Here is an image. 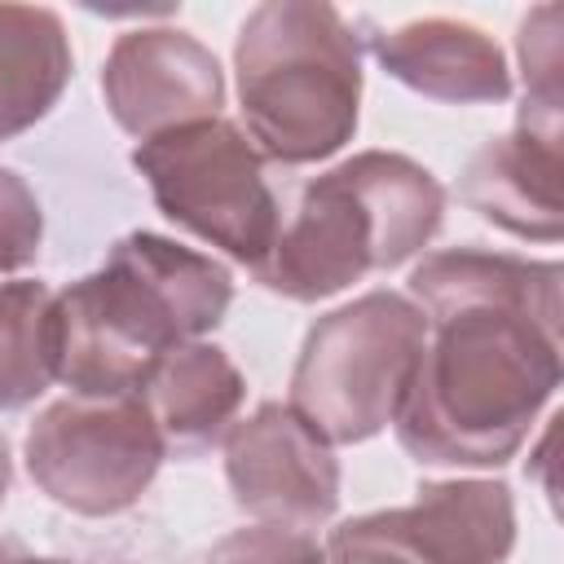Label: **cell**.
I'll list each match as a JSON object with an SVG mask.
<instances>
[{"instance_id":"4fadbf2b","label":"cell","mask_w":564,"mask_h":564,"mask_svg":"<svg viewBox=\"0 0 564 564\" xmlns=\"http://www.w3.org/2000/svg\"><path fill=\"white\" fill-rule=\"evenodd\" d=\"M401 511L436 564H507L516 551V498L502 480H423Z\"/></svg>"},{"instance_id":"277c9868","label":"cell","mask_w":564,"mask_h":564,"mask_svg":"<svg viewBox=\"0 0 564 564\" xmlns=\"http://www.w3.org/2000/svg\"><path fill=\"white\" fill-rule=\"evenodd\" d=\"M242 132L264 163L339 154L361 115V35L326 0L256 4L234 40Z\"/></svg>"},{"instance_id":"30bf717a","label":"cell","mask_w":564,"mask_h":564,"mask_svg":"<svg viewBox=\"0 0 564 564\" xmlns=\"http://www.w3.org/2000/svg\"><path fill=\"white\" fill-rule=\"evenodd\" d=\"M375 62L419 97L445 106H489L511 97L507 53L471 22L414 18L370 35Z\"/></svg>"},{"instance_id":"7402d4cb","label":"cell","mask_w":564,"mask_h":564,"mask_svg":"<svg viewBox=\"0 0 564 564\" xmlns=\"http://www.w3.org/2000/svg\"><path fill=\"white\" fill-rule=\"evenodd\" d=\"M13 564H75V560H53V555H18Z\"/></svg>"},{"instance_id":"ac0fdd59","label":"cell","mask_w":564,"mask_h":564,"mask_svg":"<svg viewBox=\"0 0 564 564\" xmlns=\"http://www.w3.org/2000/svg\"><path fill=\"white\" fill-rule=\"evenodd\" d=\"M326 551L308 529L282 524H251L220 538L203 564H322Z\"/></svg>"},{"instance_id":"5bb4252c","label":"cell","mask_w":564,"mask_h":564,"mask_svg":"<svg viewBox=\"0 0 564 564\" xmlns=\"http://www.w3.org/2000/svg\"><path fill=\"white\" fill-rule=\"evenodd\" d=\"M75 70L70 35L44 4H0V141L35 128Z\"/></svg>"},{"instance_id":"8992f818","label":"cell","mask_w":564,"mask_h":564,"mask_svg":"<svg viewBox=\"0 0 564 564\" xmlns=\"http://www.w3.org/2000/svg\"><path fill=\"white\" fill-rule=\"evenodd\" d=\"M132 167L145 176L172 225L189 229L207 247H220L247 269L269 256L282 212L264 181L260 150L234 119L216 115L137 141Z\"/></svg>"},{"instance_id":"e0dca14e","label":"cell","mask_w":564,"mask_h":564,"mask_svg":"<svg viewBox=\"0 0 564 564\" xmlns=\"http://www.w3.org/2000/svg\"><path fill=\"white\" fill-rule=\"evenodd\" d=\"M322 564H436V555L419 542L401 507L366 511L330 529Z\"/></svg>"},{"instance_id":"7c38bea8","label":"cell","mask_w":564,"mask_h":564,"mask_svg":"<svg viewBox=\"0 0 564 564\" xmlns=\"http://www.w3.org/2000/svg\"><path fill=\"white\" fill-rule=\"evenodd\" d=\"M137 397L163 449L176 458H198L220 445L225 432L238 423L247 379L225 348L189 339L154 361Z\"/></svg>"},{"instance_id":"9c48e42d","label":"cell","mask_w":564,"mask_h":564,"mask_svg":"<svg viewBox=\"0 0 564 564\" xmlns=\"http://www.w3.org/2000/svg\"><path fill=\"white\" fill-rule=\"evenodd\" d=\"M110 119L150 141L159 132L216 119L225 106V70L216 53L181 26H137L115 40L101 66Z\"/></svg>"},{"instance_id":"8fae6325","label":"cell","mask_w":564,"mask_h":564,"mask_svg":"<svg viewBox=\"0 0 564 564\" xmlns=\"http://www.w3.org/2000/svg\"><path fill=\"white\" fill-rule=\"evenodd\" d=\"M458 198L524 242H560V132L516 123L507 137L485 141L458 176Z\"/></svg>"},{"instance_id":"52a82bcc","label":"cell","mask_w":564,"mask_h":564,"mask_svg":"<svg viewBox=\"0 0 564 564\" xmlns=\"http://www.w3.org/2000/svg\"><path fill=\"white\" fill-rule=\"evenodd\" d=\"M22 458L35 489L57 507L106 520L150 489L167 449L141 397H62L26 427Z\"/></svg>"},{"instance_id":"ffe728a7","label":"cell","mask_w":564,"mask_h":564,"mask_svg":"<svg viewBox=\"0 0 564 564\" xmlns=\"http://www.w3.org/2000/svg\"><path fill=\"white\" fill-rule=\"evenodd\" d=\"M9 476H13V458H9V441L0 432V507H4V494H9Z\"/></svg>"},{"instance_id":"2e32d148","label":"cell","mask_w":564,"mask_h":564,"mask_svg":"<svg viewBox=\"0 0 564 564\" xmlns=\"http://www.w3.org/2000/svg\"><path fill=\"white\" fill-rule=\"evenodd\" d=\"M520 70H524V101L516 123L538 128V132H560V4H538L524 13L520 35H516Z\"/></svg>"},{"instance_id":"6da1fadb","label":"cell","mask_w":564,"mask_h":564,"mask_svg":"<svg viewBox=\"0 0 564 564\" xmlns=\"http://www.w3.org/2000/svg\"><path fill=\"white\" fill-rule=\"evenodd\" d=\"M560 260L449 247L410 273L427 317L410 392L392 419L423 467H502L560 388Z\"/></svg>"},{"instance_id":"9a60e30c","label":"cell","mask_w":564,"mask_h":564,"mask_svg":"<svg viewBox=\"0 0 564 564\" xmlns=\"http://www.w3.org/2000/svg\"><path fill=\"white\" fill-rule=\"evenodd\" d=\"M53 383V291L40 278L0 282V414L26 410Z\"/></svg>"},{"instance_id":"3957f363","label":"cell","mask_w":564,"mask_h":564,"mask_svg":"<svg viewBox=\"0 0 564 564\" xmlns=\"http://www.w3.org/2000/svg\"><path fill=\"white\" fill-rule=\"evenodd\" d=\"M445 220L441 181L397 150H361L313 176L269 256L251 269L282 300L317 304L419 256Z\"/></svg>"},{"instance_id":"44dd1931","label":"cell","mask_w":564,"mask_h":564,"mask_svg":"<svg viewBox=\"0 0 564 564\" xmlns=\"http://www.w3.org/2000/svg\"><path fill=\"white\" fill-rule=\"evenodd\" d=\"M22 551H18V542H9V538H0V564H13Z\"/></svg>"},{"instance_id":"5b68a950","label":"cell","mask_w":564,"mask_h":564,"mask_svg":"<svg viewBox=\"0 0 564 564\" xmlns=\"http://www.w3.org/2000/svg\"><path fill=\"white\" fill-rule=\"evenodd\" d=\"M423 344L427 317L410 295L366 291L308 326L286 405L326 445H361L397 419Z\"/></svg>"},{"instance_id":"7a4b0ae2","label":"cell","mask_w":564,"mask_h":564,"mask_svg":"<svg viewBox=\"0 0 564 564\" xmlns=\"http://www.w3.org/2000/svg\"><path fill=\"white\" fill-rule=\"evenodd\" d=\"M234 278L220 260L163 234H123L97 273L53 291V379L70 397H137L176 344L225 322Z\"/></svg>"},{"instance_id":"d6986e66","label":"cell","mask_w":564,"mask_h":564,"mask_svg":"<svg viewBox=\"0 0 564 564\" xmlns=\"http://www.w3.org/2000/svg\"><path fill=\"white\" fill-rule=\"evenodd\" d=\"M40 242H44V212L35 189L13 167H0V278L35 264Z\"/></svg>"},{"instance_id":"ba28073f","label":"cell","mask_w":564,"mask_h":564,"mask_svg":"<svg viewBox=\"0 0 564 564\" xmlns=\"http://www.w3.org/2000/svg\"><path fill=\"white\" fill-rule=\"evenodd\" d=\"M225 480L256 524L317 529L339 507V458L286 401H264L225 432Z\"/></svg>"}]
</instances>
